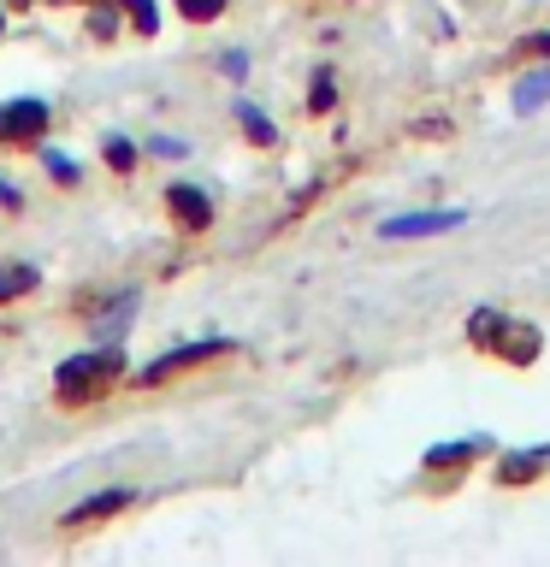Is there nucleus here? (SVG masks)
<instances>
[{"label":"nucleus","mask_w":550,"mask_h":567,"mask_svg":"<svg viewBox=\"0 0 550 567\" xmlns=\"http://www.w3.org/2000/svg\"><path fill=\"white\" fill-rule=\"evenodd\" d=\"M237 118L248 124V136H255V142H273V124H266V118H261V113H255V106H248V101L237 106Z\"/></svg>","instance_id":"10"},{"label":"nucleus","mask_w":550,"mask_h":567,"mask_svg":"<svg viewBox=\"0 0 550 567\" xmlns=\"http://www.w3.org/2000/svg\"><path fill=\"white\" fill-rule=\"evenodd\" d=\"M532 349H539V343H532V326H521V337L509 343V354H515V361H532Z\"/></svg>","instance_id":"14"},{"label":"nucleus","mask_w":550,"mask_h":567,"mask_svg":"<svg viewBox=\"0 0 550 567\" xmlns=\"http://www.w3.org/2000/svg\"><path fill=\"white\" fill-rule=\"evenodd\" d=\"M172 213H177L184 225H195V230H202V225L213 219L207 195H202V189H190V184H177V189H172Z\"/></svg>","instance_id":"4"},{"label":"nucleus","mask_w":550,"mask_h":567,"mask_svg":"<svg viewBox=\"0 0 550 567\" xmlns=\"http://www.w3.org/2000/svg\"><path fill=\"white\" fill-rule=\"evenodd\" d=\"M550 101V71H532V78L515 83V113H539Z\"/></svg>","instance_id":"5"},{"label":"nucleus","mask_w":550,"mask_h":567,"mask_svg":"<svg viewBox=\"0 0 550 567\" xmlns=\"http://www.w3.org/2000/svg\"><path fill=\"white\" fill-rule=\"evenodd\" d=\"M95 367H101L95 354H78V361H65V367H60V379H65V390H78V384H83V379H89V372H95Z\"/></svg>","instance_id":"9"},{"label":"nucleus","mask_w":550,"mask_h":567,"mask_svg":"<svg viewBox=\"0 0 550 567\" xmlns=\"http://www.w3.org/2000/svg\"><path fill=\"white\" fill-rule=\"evenodd\" d=\"M48 124V101H12L0 106V142H30Z\"/></svg>","instance_id":"1"},{"label":"nucleus","mask_w":550,"mask_h":567,"mask_svg":"<svg viewBox=\"0 0 550 567\" xmlns=\"http://www.w3.org/2000/svg\"><path fill=\"white\" fill-rule=\"evenodd\" d=\"M35 284V266H7V272H0V296H24Z\"/></svg>","instance_id":"8"},{"label":"nucleus","mask_w":550,"mask_h":567,"mask_svg":"<svg viewBox=\"0 0 550 567\" xmlns=\"http://www.w3.org/2000/svg\"><path fill=\"white\" fill-rule=\"evenodd\" d=\"M124 12H131L142 30H154V24H160V18H154V0H124Z\"/></svg>","instance_id":"11"},{"label":"nucleus","mask_w":550,"mask_h":567,"mask_svg":"<svg viewBox=\"0 0 550 567\" xmlns=\"http://www.w3.org/2000/svg\"><path fill=\"white\" fill-rule=\"evenodd\" d=\"M532 53H550V35H532V42H527Z\"/></svg>","instance_id":"15"},{"label":"nucleus","mask_w":550,"mask_h":567,"mask_svg":"<svg viewBox=\"0 0 550 567\" xmlns=\"http://www.w3.org/2000/svg\"><path fill=\"white\" fill-rule=\"evenodd\" d=\"M450 225H461V213H403V219L379 225V237L403 243V237H432V230H450Z\"/></svg>","instance_id":"2"},{"label":"nucleus","mask_w":550,"mask_h":567,"mask_svg":"<svg viewBox=\"0 0 550 567\" xmlns=\"http://www.w3.org/2000/svg\"><path fill=\"white\" fill-rule=\"evenodd\" d=\"M131 496L124 491H113V496H95V503H83V508H71V526H83V520H95V514H113V508H124Z\"/></svg>","instance_id":"6"},{"label":"nucleus","mask_w":550,"mask_h":567,"mask_svg":"<svg viewBox=\"0 0 550 567\" xmlns=\"http://www.w3.org/2000/svg\"><path fill=\"white\" fill-rule=\"evenodd\" d=\"M177 7H184V18H220L225 0H177Z\"/></svg>","instance_id":"12"},{"label":"nucleus","mask_w":550,"mask_h":567,"mask_svg":"<svg viewBox=\"0 0 550 567\" xmlns=\"http://www.w3.org/2000/svg\"><path fill=\"white\" fill-rule=\"evenodd\" d=\"M106 159H113L119 172H131V159H136V154H131V142H119V136H113V142H106Z\"/></svg>","instance_id":"13"},{"label":"nucleus","mask_w":550,"mask_h":567,"mask_svg":"<svg viewBox=\"0 0 550 567\" xmlns=\"http://www.w3.org/2000/svg\"><path fill=\"white\" fill-rule=\"evenodd\" d=\"M225 343H184V349H172V354H160L154 367H142V384H160L166 372H177V367H195V361H207V354H220Z\"/></svg>","instance_id":"3"},{"label":"nucleus","mask_w":550,"mask_h":567,"mask_svg":"<svg viewBox=\"0 0 550 567\" xmlns=\"http://www.w3.org/2000/svg\"><path fill=\"white\" fill-rule=\"evenodd\" d=\"M544 461H550V450H527V455H515L503 467V478H509V485H521V478H532V467H544Z\"/></svg>","instance_id":"7"}]
</instances>
